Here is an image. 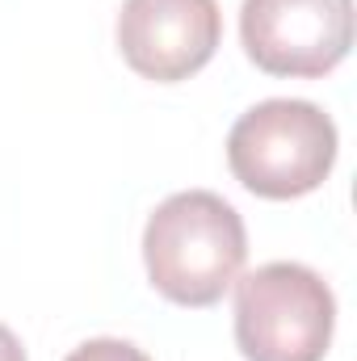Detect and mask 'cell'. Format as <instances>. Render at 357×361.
I'll return each mask as SVG.
<instances>
[{
    "instance_id": "cell-1",
    "label": "cell",
    "mask_w": 357,
    "mask_h": 361,
    "mask_svg": "<svg viewBox=\"0 0 357 361\" xmlns=\"http://www.w3.org/2000/svg\"><path fill=\"white\" fill-rule=\"evenodd\" d=\"M244 257V219L227 197L210 189H185L164 197L143 227L147 277L177 307H214L236 286Z\"/></svg>"
},
{
    "instance_id": "cell-2",
    "label": "cell",
    "mask_w": 357,
    "mask_h": 361,
    "mask_svg": "<svg viewBox=\"0 0 357 361\" xmlns=\"http://www.w3.org/2000/svg\"><path fill=\"white\" fill-rule=\"evenodd\" d=\"M236 180L269 202H290L320 189L337 164V122L298 97H273L240 114L227 135Z\"/></svg>"
},
{
    "instance_id": "cell-3",
    "label": "cell",
    "mask_w": 357,
    "mask_h": 361,
    "mask_svg": "<svg viewBox=\"0 0 357 361\" xmlns=\"http://www.w3.org/2000/svg\"><path fill=\"white\" fill-rule=\"evenodd\" d=\"M337 328L328 281L298 261L236 277V345L248 361H324Z\"/></svg>"
},
{
    "instance_id": "cell-4",
    "label": "cell",
    "mask_w": 357,
    "mask_h": 361,
    "mask_svg": "<svg viewBox=\"0 0 357 361\" xmlns=\"http://www.w3.org/2000/svg\"><path fill=\"white\" fill-rule=\"evenodd\" d=\"M240 38L269 76H328L353 47V0H244Z\"/></svg>"
},
{
    "instance_id": "cell-5",
    "label": "cell",
    "mask_w": 357,
    "mask_h": 361,
    "mask_svg": "<svg viewBox=\"0 0 357 361\" xmlns=\"http://www.w3.org/2000/svg\"><path fill=\"white\" fill-rule=\"evenodd\" d=\"M219 42V0H126L118 13L122 59L156 85H177L202 72Z\"/></svg>"
},
{
    "instance_id": "cell-6",
    "label": "cell",
    "mask_w": 357,
    "mask_h": 361,
    "mask_svg": "<svg viewBox=\"0 0 357 361\" xmlns=\"http://www.w3.org/2000/svg\"><path fill=\"white\" fill-rule=\"evenodd\" d=\"M63 361H152L139 345L131 341H118V336H97V341H85L80 349H72Z\"/></svg>"
},
{
    "instance_id": "cell-7",
    "label": "cell",
    "mask_w": 357,
    "mask_h": 361,
    "mask_svg": "<svg viewBox=\"0 0 357 361\" xmlns=\"http://www.w3.org/2000/svg\"><path fill=\"white\" fill-rule=\"evenodd\" d=\"M0 361H25V349H21V341L0 324Z\"/></svg>"
}]
</instances>
